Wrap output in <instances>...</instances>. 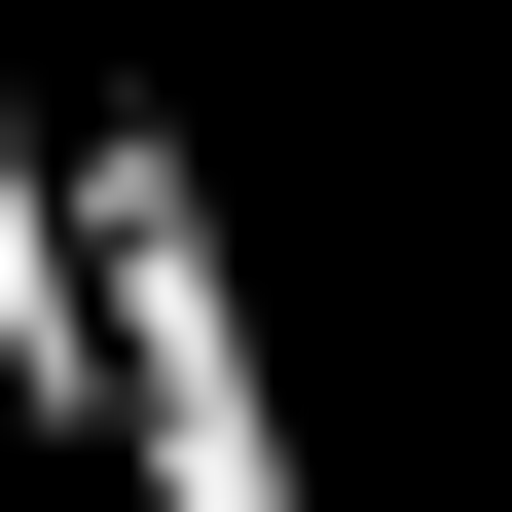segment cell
I'll return each mask as SVG.
<instances>
[{
	"label": "cell",
	"mask_w": 512,
	"mask_h": 512,
	"mask_svg": "<svg viewBox=\"0 0 512 512\" xmlns=\"http://www.w3.org/2000/svg\"><path fill=\"white\" fill-rule=\"evenodd\" d=\"M74 439H110L147 512H330V476H293V330H256L220 147L110 110V74H74Z\"/></svg>",
	"instance_id": "cell-1"
}]
</instances>
